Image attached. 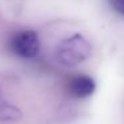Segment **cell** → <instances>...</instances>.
Listing matches in <instances>:
<instances>
[{"instance_id": "1", "label": "cell", "mask_w": 124, "mask_h": 124, "mask_svg": "<svg viewBox=\"0 0 124 124\" xmlns=\"http://www.w3.org/2000/svg\"><path fill=\"white\" fill-rule=\"evenodd\" d=\"M55 55L60 65L67 68L76 67L89 57L91 44L81 33H73L60 41Z\"/></svg>"}, {"instance_id": "2", "label": "cell", "mask_w": 124, "mask_h": 124, "mask_svg": "<svg viewBox=\"0 0 124 124\" xmlns=\"http://www.w3.org/2000/svg\"><path fill=\"white\" fill-rule=\"evenodd\" d=\"M9 49L22 59H32L40 51L39 35L32 30H22L9 39Z\"/></svg>"}, {"instance_id": "3", "label": "cell", "mask_w": 124, "mask_h": 124, "mask_svg": "<svg viewBox=\"0 0 124 124\" xmlns=\"http://www.w3.org/2000/svg\"><path fill=\"white\" fill-rule=\"evenodd\" d=\"M96 89L95 80L88 75H76L68 81V92L76 99H85Z\"/></svg>"}, {"instance_id": "4", "label": "cell", "mask_w": 124, "mask_h": 124, "mask_svg": "<svg viewBox=\"0 0 124 124\" xmlns=\"http://www.w3.org/2000/svg\"><path fill=\"white\" fill-rule=\"evenodd\" d=\"M22 117V111L11 104L0 92V121H14Z\"/></svg>"}, {"instance_id": "5", "label": "cell", "mask_w": 124, "mask_h": 124, "mask_svg": "<svg viewBox=\"0 0 124 124\" xmlns=\"http://www.w3.org/2000/svg\"><path fill=\"white\" fill-rule=\"evenodd\" d=\"M111 8L120 16H124V0H107Z\"/></svg>"}]
</instances>
